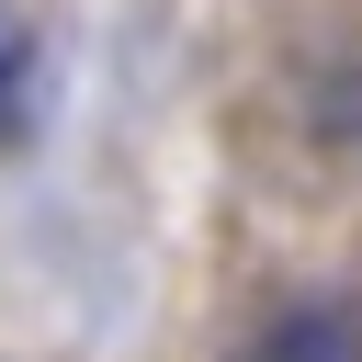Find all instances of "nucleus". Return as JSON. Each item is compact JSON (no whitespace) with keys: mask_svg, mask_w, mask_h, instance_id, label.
Returning <instances> with one entry per match:
<instances>
[{"mask_svg":"<svg viewBox=\"0 0 362 362\" xmlns=\"http://www.w3.org/2000/svg\"><path fill=\"white\" fill-rule=\"evenodd\" d=\"M34 124H45V68L34 45H0V147H34Z\"/></svg>","mask_w":362,"mask_h":362,"instance_id":"f03ea898","label":"nucleus"},{"mask_svg":"<svg viewBox=\"0 0 362 362\" xmlns=\"http://www.w3.org/2000/svg\"><path fill=\"white\" fill-rule=\"evenodd\" d=\"M238 362H362V294H283Z\"/></svg>","mask_w":362,"mask_h":362,"instance_id":"f257e3e1","label":"nucleus"},{"mask_svg":"<svg viewBox=\"0 0 362 362\" xmlns=\"http://www.w3.org/2000/svg\"><path fill=\"white\" fill-rule=\"evenodd\" d=\"M328 136H339V147L362 158V57H351V68L328 79Z\"/></svg>","mask_w":362,"mask_h":362,"instance_id":"7ed1b4c3","label":"nucleus"}]
</instances>
